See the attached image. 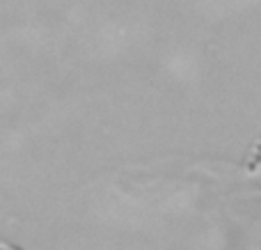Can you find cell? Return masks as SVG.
<instances>
[]
</instances>
